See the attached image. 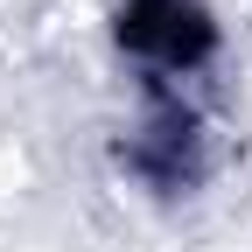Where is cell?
<instances>
[{
	"instance_id": "cell-1",
	"label": "cell",
	"mask_w": 252,
	"mask_h": 252,
	"mask_svg": "<svg viewBox=\"0 0 252 252\" xmlns=\"http://www.w3.org/2000/svg\"><path fill=\"white\" fill-rule=\"evenodd\" d=\"M105 161L112 175L133 189L140 203H196L224 168V133L203 91L189 84H133L119 126L105 133Z\"/></svg>"
},
{
	"instance_id": "cell-2",
	"label": "cell",
	"mask_w": 252,
	"mask_h": 252,
	"mask_svg": "<svg viewBox=\"0 0 252 252\" xmlns=\"http://www.w3.org/2000/svg\"><path fill=\"white\" fill-rule=\"evenodd\" d=\"M105 42L126 84H189L224 63V14L217 0H105Z\"/></svg>"
}]
</instances>
